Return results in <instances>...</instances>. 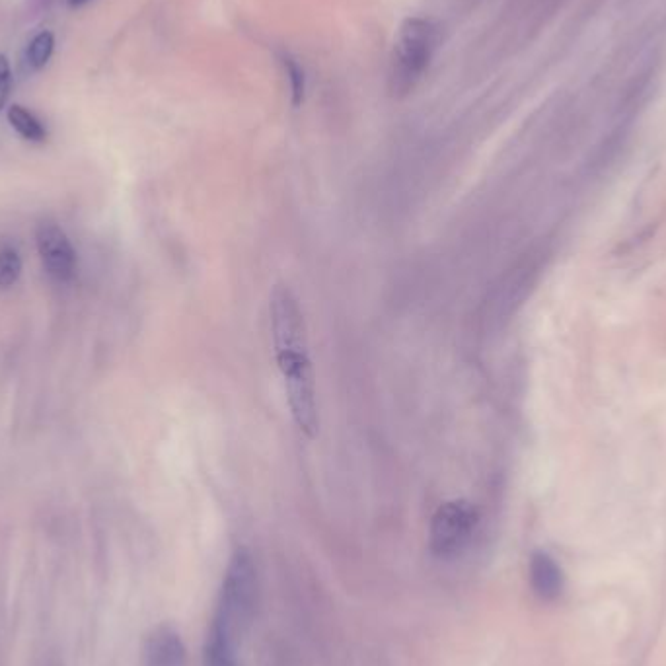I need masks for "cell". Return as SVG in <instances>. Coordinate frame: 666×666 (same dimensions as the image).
Wrapping results in <instances>:
<instances>
[{
	"label": "cell",
	"instance_id": "obj_1",
	"mask_svg": "<svg viewBox=\"0 0 666 666\" xmlns=\"http://www.w3.org/2000/svg\"><path fill=\"white\" fill-rule=\"evenodd\" d=\"M271 337L277 367L283 376L287 402L296 429L306 439H316L320 429V411L312 359L308 351L306 322L298 298L287 285H277L269 300Z\"/></svg>",
	"mask_w": 666,
	"mask_h": 666
},
{
	"label": "cell",
	"instance_id": "obj_2",
	"mask_svg": "<svg viewBox=\"0 0 666 666\" xmlns=\"http://www.w3.org/2000/svg\"><path fill=\"white\" fill-rule=\"evenodd\" d=\"M439 24L425 16L406 18L394 39L388 67V88L394 98L411 94L425 78L439 49Z\"/></svg>",
	"mask_w": 666,
	"mask_h": 666
},
{
	"label": "cell",
	"instance_id": "obj_3",
	"mask_svg": "<svg viewBox=\"0 0 666 666\" xmlns=\"http://www.w3.org/2000/svg\"><path fill=\"white\" fill-rule=\"evenodd\" d=\"M256 604H258V569L252 554L240 548L232 554L226 565L211 622L219 624L238 639H242L252 626Z\"/></svg>",
	"mask_w": 666,
	"mask_h": 666
},
{
	"label": "cell",
	"instance_id": "obj_4",
	"mask_svg": "<svg viewBox=\"0 0 666 666\" xmlns=\"http://www.w3.org/2000/svg\"><path fill=\"white\" fill-rule=\"evenodd\" d=\"M480 524V511L466 499L443 503L431 518L429 548L441 559H452L462 554Z\"/></svg>",
	"mask_w": 666,
	"mask_h": 666
},
{
	"label": "cell",
	"instance_id": "obj_5",
	"mask_svg": "<svg viewBox=\"0 0 666 666\" xmlns=\"http://www.w3.org/2000/svg\"><path fill=\"white\" fill-rule=\"evenodd\" d=\"M36 244L49 277L57 283L73 281L76 273V252L65 230L55 222H41L37 226Z\"/></svg>",
	"mask_w": 666,
	"mask_h": 666
},
{
	"label": "cell",
	"instance_id": "obj_6",
	"mask_svg": "<svg viewBox=\"0 0 666 666\" xmlns=\"http://www.w3.org/2000/svg\"><path fill=\"white\" fill-rule=\"evenodd\" d=\"M187 649L180 631L168 624L150 629L143 643V666H185Z\"/></svg>",
	"mask_w": 666,
	"mask_h": 666
},
{
	"label": "cell",
	"instance_id": "obj_7",
	"mask_svg": "<svg viewBox=\"0 0 666 666\" xmlns=\"http://www.w3.org/2000/svg\"><path fill=\"white\" fill-rule=\"evenodd\" d=\"M530 589L542 602H555L565 589V575L548 552H534L528 563Z\"/></svg>",
	"mask_w": 666,
	"mask_h": 666
},
{
	"label": "cell",
	"instance_id": "obj_8",
	"mask_svg": "<svg viewBox=\"0 0 666 666\" xmlns=\"http://www.w3.org/2000/svg\"><path fill=\"white\" fill-rule=\"evenodd\" d=\"M238 641L242 639L211 622L203 647V666H242L238 657Z\"/></svg>",
	"mask_w": 666,
	"mask_h": 666
},
{
	"label": "cell",
	"instance_id": "obj_9",
	"mask_svg": "<svg viewBox=\"0 0 666 666\" xmlns=\"http://www.w3.org/2000/svg\"><path fill=\"white\" fill-rule=\"evenodd\" d=\"M8 123L12 125V129L24 137L30 143H43L47 139V129L45 125L37 119L32 111L26 110L24 106H10L8 110Z\"/></svg>",
	"mask_w": 666,
	"mask_h": 666
},
{
	"label": "cell",
	"instance_id": "obj_10",
	"mask_svg": "<svg viewBox=\"0 0 666 666\" xmlns=\"http://www.w3.org/2000/svg\"><path fill=\"white\" fill-rule=\"evenodd\" d=\"M55 51V37L51 32H39L28 45V53H26V61L32 69H41L49 63L51 55Z\"/></svg>",
	"mask_w": 666,
	"mask_h": 666
},
{
	"label": "cell",
	"instance_id": "obj_11",
	"mask_svg": "<svg viewBox=\"0 0 666 666\" xmlns=\"http://www.w3.org/2000/svg\"><path fill=\"white\" fill-rule=\"evenodd\" d=\"M281 65H283L285 73L289 76L291 102H293L295 108H298L304 102V96H306V74H304V69L300 67V63L296 61L293 55H289V53L281 55Z\"/></svg>",
	"mask_w": 666,
	"mask_h": 666
},
{
	"label": "cell",
	"instance_id": "obj_12",
	"mask_svg": "<svg viewBox=\"0 0 666 666\" xmlns=\"http://www.w3.org/2000/svg\"><path fill=\"white\" fill-rule=\"evenodd\" d=\"M22 275V258L18 250L4 246L0 250V289H10L18 283Z\"/></svg>",
	"mask_w": 666,
	"mask_h": 666
},
{
	"label": "cell",
	"instance_id": "obj_13",
	"mask_svg": "<svg viewBox=\"0 0 666 666\" xmlns=\"http://www.w3.org/2000/svg\"><path fill=\"white\" fill-rule=\"evenodd\" d=\"M10 88H12V71H10V63L4 55H0V111L6 106L8 96H10Z\"/></svg>",
	"mask_w": 666,
	"mask_h": 666
},
{
	"label": "cell",
	"instance_id": "obj_14",
	"mask_svg": "<svg viewBox=\"0 0 666 666\" xmlns=\"http://www.w3.org/2000/svg\"><path fill=\"white\" fill-rule=\"evenodd\" d=\"M36 666H63L61 661L55 657V655H45Z\"/></svg>",
	"mask_w": 666,
	"mask_h": 666
},
{
	"label": "cell",
	"instance_id": "obj_15",
	"mask_svg": "<svg viewBox=\"0 0 666 666\" xmlns=\"http://www.w3.org/2000/svg\"><path fill=\"white\" fill-rule=\"evenodd\" d=\"M71 2V6H82V4H86L88 0H69Z\"/></svg>",
	"mask_w": 666,
	"mask_h": 666
}]
</instances>
